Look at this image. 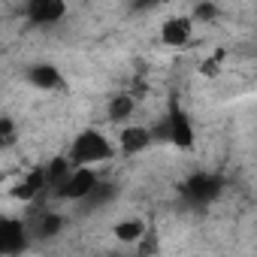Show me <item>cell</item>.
I'll return each mask as SVG.
<instances>
[{"instance_id":"30bf717a","label":"cell","mask_w":257,"mask_h":257,"mask_svg":"<svg viewBox=\"0 0 257 257\" xmlns=\"http://www.w3.org/2000/svg\"><path fill=\"white\" fill-rule=\"evenodd\" d=\"M28 79L37 85V88H58L61 85V73L55 70V67H49V64H40V67H34L31 73H28Z\"/></svg>"},{"instance_id":"5bb4252c","label":"cell","mask_w":257,"mask_h":257,"mask_svg":"<svg viewBox=\"0 0 257 257\" xmlns=\"http://www.w3.org/2000/svg\"><path fill=\"white\" fill-rule=\"evenodd\" d=\"M13 137H16V127H13L10 118H4V121H0V143H4V146H13Z\"/></svg>"},{"instance_id":"2e32d148","label":"cell","mask_w":257,"mask_h":257,"mask_svg":"<svg viewBox=\"0 0 257 257\" xmlns=\"http://www.w3.org/2000/svg\"><path fill=\"white\" fill-rule=\"evenodd\" d=\"M221 58H224V52H215V55H212V58H209L203 67H200V70H203V76H215V70H218V61H221Z\"/></svg>"},{"instance_id":"9a60e30c","label":"cell","mask_w":257,"mask_h":257,"mask_svg":"<svg viewBox=\"0 0 257 257\" xmlns=\"http://www.w3.org/2000/svg\"><path fill=\"white\" fill-rule=\"evenodd\" d=\"M194 19H218V7H212V4H200V7L194 10Z\"/></svg>"},{"instance_id":"277c9868","label":"cell","mask_w":257,"mask_h":257,"mask_svg":"<svg viewBox=\"0 0 257 257\" xmlns=\"http://www.w3.org/2000/svg\"><path fill=\"white\" fill-rule=\"evenodd\" d=\"M218 194H221V179H218V176H209V173H197V176L188 179V185H185V200L194 203V206H206V203H212Z\"/></svg>"},{"instance_id":"7a4b0ae2","label":"cell","mask_w":257,"mask_h":257,"mask_svg":"<svg viewBox=\"0 0 257 257\" xmlns=\"http://www.w3.org/2000/svg\"><path fill=\"white\" fill-rule=\"evenodd\" d=\"M28 239H31V230H28L25 221H19V218L0 221V251L7 257H19L28 248Z\"/></svg>"},{"instance_id":"6da1fadb","label":"cell","mask_w":257,"mask_h":257,"mask_svg":"<svg viewBox=\"0 0 257 257\" xmlns=\"http://www.w3.org/2000/svg\"><path fill=\"white\" fill-rule=\"evenodd\" d=\"M112 158V146L103 134L97 131H82L76 140H73V149H70V161L76 167H91V164H100V161H109Z\"/></svg>"},{"instance_id":"9c48e42d","label":"cell","mask_w":257,"mask_h":257,"mask_svg":"<svg viewBox=\"0 0 257 257\" xmlns=\"http://www.w3.org/2000/svg\"><path fill=\"white\" fill-rule=\"evenodd\" d=\"M46 188H49V179H46V167H43V170H34L13 194H16V200H34V197L43 194Z\"/></svg>"},{"instance_id":"7c38bea8","label":"cell","mask_w":257,"mask_h":257,"mask_svg":"<svg viewBox=\"0 0 257 257\" xmlns=\"http://www.w3.org/2000/svg\"><path fill=\"white\" fill-rule=\"evenodd\" d=\"M131 115H134V97H127V94L112 97V103H109V118L112 121H127Z\"/></svg>"},{"instance_id":"52a82bcc","label":"cell","mask_w":257,"mask_h":257,"mask_svg":"<svg viewBox=\"0 0 257 257\" xmlns=\"http://www.w3.org/2000/svg\"><path fill=\"white\" fill-rule=\"evenodd\" d=\"M152 146V131L149 127H140V124H131L121 131V152L124 155H140Z\"/></svg>"},{"instance_id":"5b68a950","label":"cell","mask_w":257,"mask_h":257,"mask_svg":"<svg viewBox=\"0 0 257 257\" xmlns=\"http://www.w3.org/2000/svg\"><path fill=\"white\" fill-rule=\"evenodd\" d=\"M100 182H97V173L94 170H85V167H76L73 170V176H70V182L61 188V194L58 197H64V200H88L91 194H94V188H97Z\"/></svg>"},{"instance_id":"8992f818","label":"cell","mask_w":257,"mask_h":257,"mask_svg":"<svg viewBox=\"0 0 257 257\" xmlns=\"http://www.w3.org/2000/svg\"><path fill=\"white\" fill-rule=\"evenodd\" d=\"M67 7L61 0H31L28 4V19L34 25H55L58 19H64Z\"/></svg>"},{"instance_id":"4fadbf2b","label":"cell","mask_w":257,"mask_h":257,"mask_svg":"<svg viewBox=\"0 0 257 257\" xmlns=\"http://www.w3.org/2000/svg\"><path fill=\"white\" fill-rule=\"evenodd\" d=\"M61 215H40V224H37V230H34V236L37 239H49V236H55L58 230H61Z\"/></svg>"},{"instance_id":"8fae6325","label":"cell","mask_w":257,"mask_h":257,"mask_svg":"<svg viewBox=\"0 0 257 257\" xmlns=\"http://www.w3.org/2000/svg\"><path fill=\"white\" fill-rule=\"evenodd\" d=\"M146 236V224L143 221H121L115 227V239L118 242H140Z\"/></svg>"},{"instance_id":"ba28073f","label":"cell","mask_w":257,"mask_h":257,"mask_svg":"<svg viewBox=\"0 0 257 257\" xmlns=\"http://www.w3.org/2000/svg\"><path fill=\"white\" fill-rule=\"evenodd\" d=\"M161 40H164L167 46H173V49L185 46V43L191 40V19H170V22L164 25V31H161Z\"/></svg>"},{"instance_id":"3957f363","label":"cell","mask_w":257,"mask_h":257,"mask_svg":"<svg viewBox=\"0 0 257 257\" xmlns=\"http://www.w3.org/2000/svg\"><path fill=\"white\" fill-rule=\"evenodd\" d=\"M167 140H170L176 149H182V152L194 149V124H191L188 112H185L179 103H173L170 118H167Z\"/></svg>"}]
</instances>
